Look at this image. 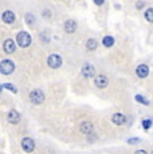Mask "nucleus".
I'll use <instances>...</instances> for the list:
<instances>
[{
  "label": "nucleus",
  "instance_id": "nucleus-21",
  "mask_svg": "<svg viewBox=\"0 0 153 154\" xmlns=\"http://www.w3.org/2000/svg\"><path fill=\"white\" fill-rule=\"evenodd\" d=\"M4 87L5 88H8V90H11V91H12V93H16V88L15 87H14V86L12 85H10V83H4Z\"/></svg>",
  "mask_w": 153,
  "mask_h": 154
},
{
  "label": "nucleus",
  "instance_id": "nucleus-14",
  "mask_svg": "<svg viewBox=\"0 0 153 154\" xmlns=\"http://www.w3.org/2000/svg\"><path fill=\"white\" fill-rule=\"evenodd\" d=\"M81 131L83 134H89L93 131V125L90 122H82L81 123Z\"/></svg>",
  "mask_w": 153,
  "mask_h": 154
},
{
  "label": "nucleus",
  "instance_id": "nucleus-6",
  "mask_svg": "<svg viewBox=\"0 0 153 154\" xmlns=\"http://www.w3.org/2000/svg\"><path fill=\"white\" fill-rule=\"evenodd\" d=\"M3 48H4V51L7 52V54H12V52H15V50H16L15 42H14L12 39H5L4 44H3Z\"/></svg>",
  "mask_w": 153,
  "mask_h": 154
},
{
  "label": "nucleus",
  "instance_id": "nucleus-1",
  "mask_svg": "<svg viewBox=\"0 0 153 154\" xmlns=\"http://www.w3.org/2000/svg\"><path fill=\"white\" fill-rule=\"evenodd\" d=\"M14 70H15V64H14L12 60H10V59L2 60V63H0V71H2L3 75H10V74L14 72Z\"/></svg>",
  "mask_w": 153,
  "mask_h": 154
},
{
  "label": "nucleus",
  "instance_id": "nucleus-22",
  "mask_svg": "<svg viewBox=\"0 0 153 154\" xmlns=\"http://www.w3.org/2000/svg\"><path fill=\"white\" fill-rule=\"evenodd\" d=\"M138 142H140V140H138V138H130V140H128V143H130V145L138 143Z\"/></svg>",
  "mask_w": 153,
  "mask_h": 154
},
{
  "label": "nucleus",
  "instance_id": "nucleus-2",
  "mask_svg": "<svg viewBox=\"0 0 153 154\" xmlns=\"http://www.w3.org/2000/svg\"><path fill=\"white\" fill-rule=\"evenodd\" d=\"M16 42L17 44H19L22 48H26V47H28L31 44V36H30V34H27L26 31H22V32H19L17 34V36H16Z\"/></svg>",
  "mask_w": 153,
  "mask_h": 154
},
{
  "label": "nucleus",
  "instance_id": "nucleus-18",
  "mask_svg": "<svg viewBox=\"0 0 153 154\" xmlns=\"http://www.w3.org/2000/svg\"><path fill=\"white\" fill-rule=\"evenodd\" d=\"M136 100H137V102H140V103H142V105H145V106L149 105L148 100L144 98V97H141V95H136Z\"/></svg>",
  "mask_w": 153,
  "mask_h": 154
},
{
  "label": "nucleus",
  "instance_id": "nucleus-8",
  "mask_svg": "<svg viewBox=\"0 0 153 154\" xmlns=\"http://www.w3.org/2000/svg\"><path fill=\"white\" fill-rule=\"evenodd\" d=\"M94 74H95V70H94V67L92 64H89V63L83 64V67H82V75L85 78H92V76H94Z\"/></svg>",
  "mask_w": 153,
  "mask_h": 154
},
{
  "label": "nucleus",
  "instance_id": "nucleus-24",
  "mask_svg": "<svg viewBox=\"0 0 153 154\" xmlns=\"http://www.w3.org/2000/svg\"><path fill=\"white\" fill-rule=\"evenodd\" d=\"M94 3H95L97 5H102L104 4V0H94Z\"/></svg>",
  "mask_w": 153,
  "mask_h": 154
},
{
  "label": "nucleus",
  "instance_id": "nucleus-5",
  "mask_svg": "<svg viewBox=\"0 0 153 154\" xmlns=\"http://www.w3.org/2000/svg\"><path fill=\"white\" fill-rule=\"evenodd\" d=\"M22 147L26 153H32L35 149V142L31 138H23L22 141Z\"/></svg>",
  "mask_w": 153,
  "mask_h": 154
},
{
  "label": "nucleus",
  "instance_id": "nucleus-19",
  "mask_svg": "<svg viewBox=\"0 0 153 154\" xmlns=\"http://www.w3.org/2000/svg\"><path fill=\"white\" fill-rule=\"evenodd\" d=\"M26 19H27V23H28V24H32V23H35V16H34V15H31V14H27V15H26Z\"/></svg>",
  "mask_w": 153,
  "mask_h": 154
},
{
  "label": "nucleus",
  "instance_id": "nucleus-4",
  "mask_svg": "<svg viewBox=\"0 0 153 154\" xmlns=\"http://www.w3.org/2000/svg\"><path fill=\"white\" fill-rule=\"evenodd\" d=\"M47 64H48L51 69H58V67L62 66V59L59 55L57 54H52L48 56V59H47Z\"/></svg>",
  "mask_w": 153,
  "mask_h": 154
},
{
  "label": "nucleus",
  "instance_id": "nucleus-23",
  "mask_svg": "<svg viewBox=\"0 0 153 154\" xmlns=\"http://www.w3.org/2000/svg\"><path fill=\"white\" fill-rule=\"evenodd\" d=\"M136 7L138 8V10H141V8H142V7H144V2H137Z\"/></svg>",
  "mask_w": 153,
  "mask_h": 154
},
{
  "label": "nucleus",
  "instance_id": "nucleus-20",
  "mask_svg": "<svg viewBox=\"0 0 153 154\" xmlns=\"http://www.w3.org/2000/svg\"><path fill=\"white\" fill-rule=\"evenodd\" d=\"M142 126H144V129H145V130H148L149 127L152 126V122H151V121H149V119H145V121H144V122H142Z\"/></svg>",
  "mask_w": 153,
  "mask_h": 154
},
{
  "label": "nucleus",
  "instance_id": "nucleus-10",
  "mask_svg": "<svg viewBox=\"0 0 153 154\" xmlns=\"http://www.w3.org/2000/svg\"><path fill=\"white\" fill-rule=\"evenodd\" d=\"M2 19L4 23L11 24V23L15 22V14H14L12 11H5V12H3V15H2Z\"/></svg>",
  "mask_w": 153,
  "mask_h": 154
},
{
  "label": "nucleus",
  "instance_id": "nucleus-12",
  "mask_svg": "<svg viewBox=\"0 0 153 154\" xmlns=\"http://www.w3.org/2000/svg\"><path fill=\"white\" fill-rule=\"evenodd\" d=\"M76 22L75 20H67L66 23H64V29H66V32L67 34H73V32H75V29H76Z\"/></svg>",
  "mask_w": 153,
  "mask_h": 154
},
{
  "label": "nucleus",
  "instance_id": "nucleus-16",
  "mask_svg": "<svg viewBox=\"0 0 153 154\" xmlns=\"http://www.w3.org/2000/svg\"><path fill=\"white\" fill-rule=\"evenodd\" d=\"M102 43H104L105 47H111L114 44V39L113 36H105L104 40H102Z\"/></svg>",
  "mask_w": 153,
  "mask_h": 154
},
{
  "label": "nucleus",
  "instance_id": "nucleus-15",
  "mask_svg": "<svg viewBox=\"0 0 153 154\" xmlns=\"http://www.w3.org/2000/svg\"><path fill=\"white\" fill-rule=\"evenodd\" d=\"M97 47H98V43H97L95 39H89L86 43V48L90 50V51H93V50H97Z\"/></svg>",
  "mask_w": 153,
  "mask_h": 154
},
{
  "label": "nucleus",
  "instance_id": "nucleus-11",
  "mask_svg": "<svg viewBox=\"0 0 153 154\" xmlns=\"http://www.w3.org/2000/svg\"><path fill=\"white\" fill-rule=\"evenodd\" d=\"M111 121H113L114 125L121 126V125H123V123L126 122V118H125V115L123 114H121V112H116V114L111 117Z\"/></svg>",
  "mask_w": 153,
  "mask_h": 154
},
{
  "label": "nucleus",
  "instance_id": "nucleus-3",
  "mask_svg": "<svg viewBox=\"0 0 153 154\" xmlns=\"http://www.w3.org/2000/svg\"><path fill=\"white\" fill-rule=\"evenodd\" d=\"M30 99L34 105H40V103H43V100H45V94L40 90H34V91H31V94H30Z\"/></svg>",
  "mask_w": 153,
  "mask_h": 154
},
{
  "label": "nucleus",
  "instance_id": "nucleus-9",
  "mask_svg": "<svg viewBox=\"0 0 153 154\" xmlns=\"http://www.w3.org/2000/svg\"><path fill=\"white\" fill-rule=\"evenodd\" d=\"M136 74L138 78H146L149 74V67L145 66V64H140L136 69Z\"/></svg>",
  "mask_w": 153,
  "mask_h": 154
},
{
  "label": "nucleus",
  "instance_id": "nucleus-13",
  "mask_svg": "<svg viewBox=\"0 0 153 154\" xmlns=\"http://www.w3.org/2000/svg\"><path fill=\"white\" fill-rule=\"evenodd\" d=\"M8 121L11 123H17L20 121V114L16 110H11L8 112Z\"/></svg>",
  "mask_w": 153,
  "mask_h": 154
},
{
  "label": "nucleus",
  "instance_id": "nucleus-25",
  "mask_svg": "<svg viewBox=\"0 0 153 154\" xmlns=\"http://www.w3.org/2000/svg\"><path fill=\"white\" fill-rule=\"evenodd\" d=\"M134 154H148V153H146L145 150H137V152L134 153Z\"/></svg>",
  "mask_w": 153,
  "mask_h": 154
},
{
  "label": "nucleus",
  "instance_id": "nucleus-26",
  "mask_svg": "<svg viewBox=\"0 0 153 154\" xmlns=\"http://www.w3.org/2000/svg\"><path fill=\"white\" fill-rule=\"evenodd\" d=\"M151 154H153V152H152V153H151Z\"/></svg>",
  "mask_w": 153,
  "mask_h": 154
},
{
  "label": "nucleus",
  "instance_id": "nucleus-7",
  "mask_svg": "<svg viewBox=\"0 0 153 154\" xmlns=\"http://www.w3.org/2000/svg\"><path fill=\"white\" fill-rule=\"evenodd\" d=\"M94 83H95V86L98 88H105V87H108V85H109V79L105 75H98L94 79Z\"/></svg>",
  "mask_w": 153,
  "mask_h": 154
},
{
  "label": "nucleus",
  "instance_id": "nucleus-17",
  "mask_svg": "<svg viewBox=\"0 0 153 154\" xmlns=\"http://www.w3.org/2000/svg\"><path fill=\"white\" fill-rule=\"evenodd\" d=\"M145 19L148 20V22L153 23V8H148V10L145 11Z\"/></svg>",
  "mask_w": 153,
  "mask_h": 154
}]
</instances>
